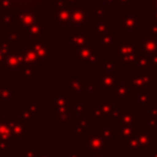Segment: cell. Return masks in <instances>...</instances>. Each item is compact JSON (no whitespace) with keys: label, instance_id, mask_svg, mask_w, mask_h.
Returning <instances> with one entry per match:
<instances>
[{"label":"cell","instance_id":"ac0fdd59","mask_svg":"<svg viewBox=\"0 0 157 157\" xmlns=\"http://www.w3.org/2000/svg\"><path fill=\"white\" fill-rule=\"evenodd\" d=\"M88 21V10L86 7H75L72 6L70 26H75L77 31H80V26Z\"/></svg>","mask_w":157,"mask_h":157},{"label":"cell","instance_id":"5b68a950","mask_svg":"<svg viewBox=\"0 0 157 157\" xmlns=\"http://www.w3.org/2000/svg\"><path fill=\"white\" fill-rule=\"evenodd\" d=\"M126 86L131 90L134 93H139L141 91H147L148 88L153 87V78L150 71L144 70H136L130 74V76L126 77Z\"/></svg>","mask_w":157,"mask_h":157},{"label":"cell","instance_id":"60d3db41","mask_svg":"<svg viewBox=\"0 0 157 157\" xmlns=\"http://www.w3.org/2000/svg\"><path fill=\"white\" fill-rule=\"evenodd\" d=\"M80 156H81V151H80V150L72 148V150L70 151V157H80Z\"/></svg>","mask_w":157,"mask_h":157},{"label":"cell","instance_id":"603a6c76","mask_svg":"<svg viewBox=\"0 0 157 157\" xmlns=\"http://www.w3.org/2000/svg\"><path fill=\"white\" fill-rule=\"evenodd\" d=\"M136 94H137V104H140V105L142 107V109L150 110V109L155 105L156 99H155V97H153L151 93H148L147 91H141V92H139V93H136Z\"/></svg>","mask_w":157,"mask_h":157},{"label":"cell","instance_id":"4316f807","mask_svg":"<svg viewBox=\"0 0 157 157\" xmlns=\"http://www.w3.org/2000/svg\"><path fill=\"white\" fill-rule=\"evenodd\" d=\"M126 147H125V152L126 155H141L142 153V146L139 144V141L132 136L126 144Z\"/></svg>","mask_w":157,"mask_h":157},{"label":"cell","instance_id":"d6a6232c","mask_svg":"<svg viewBox=\"0 0 157 157\" xmlns=\"http://www.w3.org/2000/svg\"><path fill=\"white\" fill-rule=\"evenodd\" d=\"M92 23H93L92 25V33L93 34H99L110 27L109 22L104 21V20H96V21H92Z\"/></svg>","mask_w":157,"mask_h":157},{"label":"cell","instance_id":"bcb514c9","mask_svg":"<svg viewBox=\"0 0 157 157\" xmlns=\"http://www.w3.org/2000/svg\"><path fill=\"white\" fill-rule=\"evenodd\" d=\"M153 107H155V108L157 109V99H156V103H155V105H153Z\"/></svg>","mask_w":157,"mask_h":157},{"label":"cell","instance_id":"4fadbf2b","mask_svg":"<svg viewBox=\"0 0 157 157\" xmlns=\"http://www.w3.org/2000/svg\"><path fill=\"white\" fill-rule=\"evenodd\" d=\"M16 142H15V140L12 137L9 123H7L6 118L2 117L0 119V151L6 153V151L13 148Z\"/></svg>","mask_w":157,"mask_h":157},{"label":"cell","instance_id":"d4e9b609","mask_svg":"<svg viewBox=\"0 0 157 157\" xmlns=\"http://www.w3.org/2000/svg\"><path fill=\"white\" fill-rule=\"evenodd\" d=\"M0 104H13L12 90L6 82L0 83Z\"/></svg>","mask_w":157,"mask_h":157},{"label":"cell","instance_id":"7bdbcfd3","mask_svg":"<svg viewBox=\"0 0 157 157\" xmlns=\"http://www.w3.org/2000/svg\"><path fill=\"white\" fill-rule=\"evenodd\" d=\"M4 25V22H2V16H1V13H0V26H2Z\"/></svg>","mask_w":157,"mask_h":157},{"label":"cell","instance_id":"7402d4cb","mask_svg":"<svg viewBox=\"0 0 157 157\" xmlns=\"http://www.w3.org/2000/svg\"><path fill=\"white\" fill-rule=\"evenodd\" d=\"M90 44V33L72 32L70 33V48L78 49Z\"/></svg>","mask_w":157,"mask_h":157},{"label":"cell","instance_id":"44dd1931","mask_svg":"<svg viewBox=\"0 0 157 157\" xmlns=\"http://www.w3.org/2000/svg\"><path fill=\"white\" fill-rule=\"evenodd\" d=\"M86 85V77H65V87H67L71 93H83Z\"/></svg>","mask_w":157,"mask_h":157},{"label":"cell","instance_id":"ab89813d","mask_svg":"<svg viewBox=\"0 0 157 157\" xmlns=\"http://www.w3.org/2000/svg\"><path fill=\"white\" fill-rule=\"evenodd\" d=\"M36 157H49V155H48L47 150H37Z\"/></svg>","mask_w":157,"mask_h":157},{"label":"cell","instance_id":"52a82bcc","mask_svg":"<svg viewBox=\"0 0 157 157\" xmlns=\"http://www.w3.org/2000/svg\"><path fill=\"white\" fill-rule=\"evenodd\" d=\"M142 17L135 9L125 10V13L120 16V32H141Z\"/></svg>","mask_w":157,"mask_h":157},{"label":"cell","instance_id":"8d00e7d4","mask_svg":"<svg viewBox=\"0 0 157 157\" xmlns=\"http://www.w3.org/2000/svg\"><path fill=\"white\" fill-rule=\"evenodd\" d=\"M85 92H87V93H96V92H98V85H97L96 82H90V83H87Z\"/></svg>","mask_w":157,"mask_h":157},{"label":"cell","instance_id":"83f0119b","mask_svg":"<svg viewBox=\"0 0 157 157\" xmlns=\"http://www.w3.org/2000/svg\"><path fill=\"white\" fill-rule=\"evenodd\" d=\"M113 93H114L115 98H120V99H129V98H131V90L126 85L117 83V86L113 90Z\"/></svg>","mask_w":157,"mask_h":157},{"label":"cell","instance_id":"4dcf8cb0","mask_svg":"<svg viewBox=\"0 0 157 157\" xmlns=\"http://www.w3.org/2000/svg\"><path fill=\"white\" fill-rule=\"evenodd\" d=\"M85 105H86V99H76L75 104L71 105V113L75 117H86V110H85Z\"/></svg>","mask_w":157,"mask_h":157},{"label":"cell","instance_id":"3957f363","mask_svg":"<svg viewBox=\"0 0 157 157\" xmlns=\"http://www.w3.org/2000/svg\"><path fill=\"white\" fill-rule=\"evenodd\" d=\"M119 105L113 99H99L97 104L92 105V119L96 121H112L119 114Z\"/></svg>","mask_w":157,"mask_h":157},{"label":"cell","instance_id":"7a4b0ae2","mask_svg":"<svg viewBox=\"0 0 157 157\" xmlns=\"http://www.w3.org/2000/svg\"><path fill=\"white\" fill-rule=\"evenodd\" d=\"M115 63L118 65H135L137 60V50L130 38H121L114 47Z\"/></svg>","mask_w":157,"mask_h":157},{"label":"cell","instance_id":"5bb4252c","mask_svg":"<svg viewBox=\"0 0 157 157\" xmlns=\"http://www.w3.org/2000/svg\"><path fill=\"white\" fill-rule=\"evenodd\" d=\"M23 66V53L22 49H12L5 58L2 64L1 71H10V70H20Z\"/></svg>","mask_w":157,"mask_h":157},{"label":"cell","instance_id":"2e32d148","mask_svg":"<svg viewBox=\"0 0 157 157\" xmlns=\"http://www.w3.org/2000/svg\"><path fill=\"white\" fill-rule=\"evenodd\" d=\"M31 45L34 49L40 65H47V63L50 59H53V45L50 43L31 40Z\"/></svg>","mask_w":157,"mask_h":157},{"label":"cell","instance_id":"cb8c5ba5","mask_svg":"<svg viewBox=\"0 0 157 157\" xmlns=\"http://www.w3.org/2000/svg\"><path fill=\"white\" fill-rule=\"evenodd\" d=\"M109 11L103 7L101 4H94L91 10H88V20L90 21H96V20H103L104 16H107Z\"/></svg>","mask_w":157,"mask_h":157},{"label":"cell","instance_id":"30bf717a","mask_svg":"<svg viewBox=\"0 0 157 157\" xmlns=\"http://www.w3.org/2000/svg\"><path fill=\"white\" fill-rule=\"evenodd\" d=\"M5 118L9 123V126H10V130H11L15 142H17L20 139H27L31 136L29 123L20 119L18 117H5Z\"/></svg>","mask_w":157,"mask_h":157},{"label":"cell","instance_id":"836d02e7","mask_svg":"<svg viewBox=\"0 0 157 157\" xmlns=\"http://www.w3.org/2000/svg\"><path fill=\"white\" fill-rule=\"evenodd\" d=\"M148 128L153 131V132H157V109L155 107H152L150 110H148Z\"/></svg>","mask_w":157,"mask_h":157},{"label":"cell","instance_id":"f1b7e54d","mask_svg":"<svg viewBox=\"0 0 157 157\" xmlns=\"http://www.w3.org/2000/svg\"><path fill=\"white\" fill-rule=\"evenodd\" d=\"M20 76H22L27 82H34L36 81V66H31V65L21 66Z\"/></svg>","mask_w":157,"mask_h":157},{"label":"cell","instance_id":"ba28073f","mask_svg":"<svg viewBox=\"0 0 157 157\" xmlns=\"http://www.w3.org/2000/svg\"><path fill=\"white\" fill-rule=\"evenodd\" d=\"M83 144H87V157H94L97 155L108 153L109 144L97 132V134H87Z\"/></svg>","mask_w":157,"mask_h":157},{"label":"cell","instance_id":"9c48e42d","mask_svg":"<svg viewBox=\"0 0 157 157\" xmlns=\"http://www.w3.org/2000/svg\"><path fill=\"white\" fill-rule=\"evenodd\" d=\"M103 56L98 54V49L88 45H85L82 48L76 49V58H75V64L77 66L81 65H94L98 60H102Z\"/></svg>","mask_w":157,"mask_h":157},{"label":"cell","instance_id":"277c9868","mask_svg":"<svg viewBox=\"0 0 157 157\" xmlns=\"http://www.w3.org/2000/svg\"><path fill=\"white\" fill-rule=\"evenodd\" d=\"M69 94H54V120L60 126H69L72 118Z\"/></svg>","mask_w":157,"mask_h":157},{"label":"cell","instance_id":"d590c367","mask_svg":"<svg viewBox=\"0 0 157 157\" xmlns=\"http://www.w3.org/2000/svg\"><path fill=\"white\" fill-rule=\"evenodd\" d=\"M130 2L131 0H114L113 4H118L121 10H128L130 9Z\"/></svg>","mask_w":157,"mask_h":157},{"label":"cell","instance_id":"e0dca14e","mask_svg":"<svg viewBox=\"0 0 157 157\" xmlns=\"http://www.w3.org/2000/svg\"><path fill=\"white\" fill-rule=\"evenodd\" d=\"M134 137L139 141L144 150L153 148V131L150 128H137L135 129Z\"/></svg>","mask_w":157,"mask_h":157},{"label":"cell","instance_id":"ee69618b","mask_svg":"<svg viewBox=\"0 0 157 157\" xmlns=\"http://www.w3.org/2000/svg\"><path fill=\"white\" fill-rule=\"evenodd\" d=\"M49 157H64L63 155H60V156H49Z\"/></svg>","mask_w":157,"mask_h":157},{"label":"cell","instance_id":"1f68e13d","mask_svg":"<svg viewBox=\"0 0 157 157\" xmlns=\"http://www.w3.org/2000/svg\"><path fill=\"white\" fill-rule=\"evenodd\" d=\"M148 25H157V0H148Z\"/></svg>","mask_w":157,"mask_h":157},{"label":"cell","instance_id":"f546056e","mask_svg":"<svg viewBox=\"0 0 157 157\" xmlns=\"http://www.w3.org/2000/svg\"><path fill=\"white\" fill-rule=\"evenodd\" d=\"M98 134H99L108 144H114V141H115V139H117L114 128L101 126V128H98Z\"/></svg>","mask_w":157,"mask_h":157},{"label":"cell","instance_id":"b9f144b4","mask_svg":"<svg viewBox=\"0 0 157 157\" xmlns=\"http://www.w3.org/2000/svg\"><path fill=\"white\" fill-rule=\"evenodd\" d=\"M148 157H157V150H148Z\"/></svg>","mask_w":157,"mask_h":157},{"label":"cell","instance_id":"74e56055","mask_svg":"<svg viewBox=\"0 0 157 157\" xmlns=\"http://www.w3.org/2000/svg\"><path fill=\"white\" fill-rule=\"evenodd\" d=\"M69 5L71 6H75V7H86L85 4H86V0H65Z\"/></svg>","mask_w":157,"mask_h":157},{"label":"cell","instance_id":"e575fe53","mask_svg":"<svg viewBox=\"0 0 157 157\" xmlns=\"http://www.w3.org/2000/svg\"><path fill=\"white\" fill-rule=\"evenodd\" d=\"M102 71L109 74H119V65L115 63V60H104Z\"/></svg>","mask_w":157,"mask_h":157},{"label":"cell","instance_id":"f35d334b","mask_svg":"<svg viewBox=\"0 0 157 157\" xmlns=\"http://www.w3.org/2000/svg\"><path fill=\"white\" fill-rule=\"evenodd\" d=\"M37 151L34 150H21L20 151V157H36Z\"/></svg>","mask_w":157,"mask_h":157},{"label":"cell","instance_id":"8992f818","mask_svg":"<svg viewBox=\"0 0 157 157\" xmlns=\"http://www.w3.org/2000/svg\"><path fill=\"white\" fill-rule=\"evenodd\" d=\"M49 9L54 10L53 23L55 27L61 25H70L72 6L69 5L65 0H52Z\"/></svg>","mask_w":157,"mask_h":157},{"label":"cell","instance_id":"d6986e66","mask_svg":"<svg viewBox=\"0 0 157 157\" xmlns=\"http://www.w3.org/2000/svg\"><path fill=\"white\" fill-rule=\"evenodd\" d=\"M38 115H42V105L36 103V99H32L31 103L21 112V119L27 123L34 121Z\"/></svg>","mask_w":157,"mask_h":157},{"label":"cell","instance_id":"f6af8a7d","mask_svg":"<svg viewBox=\"0 0 157 157\" xmlns=\"http://www.w3.org/2000/svg\"><path fill=\"white\" fill-rule=\"evenodd\" d=\"M2 157H13V156H11V155H10V156H9V155H4Z\"/></svg>","mask_w":157,"mask_h":157},{"label":"cell","instance_id":"6da1fadb","mask_svg":"<svg viewBox=\"0 0 157 157\" xmlns=\"http://www.w3.org/2000/svg\"><path fill=\"white\" fill-rule=\"evenodd\" d=\"M52 0H0V12L5 15L11 11L33 10L47 13Z\"/></svg>","mask_w":157,"mask_h":157},{"label":"cell","instance_id":"7c38bea8","mask_svg":"<svg viewBox=\"0 0 157 157\" xmlns=\"http://www.w3.org/2000/svg\"><path fill=\"white\" fill-rule=\"evenodd\" d=\"M92 123H93L92 117H88V115H86V117H75V115H72V118L70 120V124H71L70 125V130L83 144L85 137L87 135L86 129L90 128V126H92Z\"/></svg>","mask_w":157,"mask_h":157},{"label":"cell","instance_id":"8fae6325","mask_svg":"<svg viewBox=\"0 0 157 157\" xmlns=\"http://www.w3.org/2000/svg\"><path fill=\"white\" fill-rule=\"evenodd\" d=\"M136 50L139 55L151 58L157 53V38L150 36L148 33H142V36L136 39Z\"/></svg>","mask_w":157,"mask_h":157},{"label":"cell","instance_id":"9a60e30c","mask_svg":"<svg viewBox=\"0 0 157 157\" xmlns=\"http://www.w3.org/2000/svg\"><path fill=\"white\" fill-rule=\"evenodd\" d=\"M117 83H119V74L98 72V92H113Z\"/></svg>","mask_w":157,"mask_h":157},{"label":"cell","instance_id":"ffe728a7","mask_svg":"<svg viewBox=\"0 0 157 157\" xmlns=\"http://www.w3.org/2000/svg\"><path fill=\"white\" fill-rule=\"evenodd\" d=\"M114 121L115 126H136V110H121Z\"/></svg>","mask_w":157,"mask_h":157},{"label":"cell","instance_id":"484cf974","mask_svg":"<svg viewBox=\"0 0 157 157\" xmlns=\"http://www.w3.org/2000/svg\"><path fill=\"white\" fill-rule=\"evenodd\" d=\"M13 49V43L10 42L7 38H5L4 36L0 38V71H1V67H2V64L5 61V58L6 55L9 54L10 50Z\"/></svg>","mask_w":157,"mask_h":157}]
</instances>
